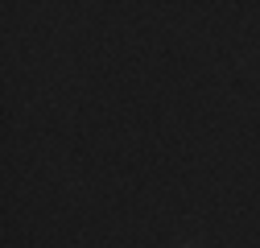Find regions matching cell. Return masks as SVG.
I'll list each match as a JSON object with an SVG mask.
<instances>
[{
  "label": "cell",
  "instance_id": "6da1fadb",
  "mask_svg": "<svg viewBox=\"0 0 260 248\" xmlns=\"http://www.w3.org/2000/svg\"><path fill=\"white\" fill-rule=\"evenodd\" d=\"M186 248H190V244H186Z\"/></svg>",
  "mask_w": 260,
  "mask_h": 248
}]
</instances>
